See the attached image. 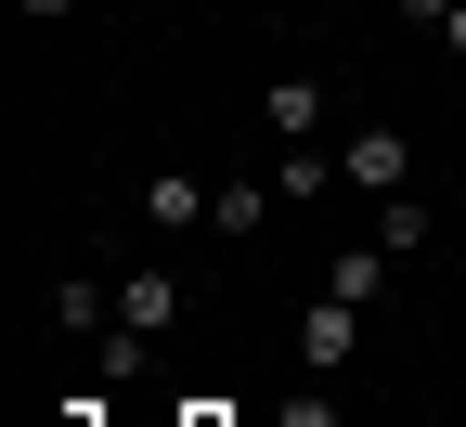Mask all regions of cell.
<instances>
[{
  "mask_svg": "<svg viewBox=\"0 0 466 427\" xmlns=\"http://www.w3.org/2000/svg\"><path fill=\"white\" fill-rule=\"evenodd\" d=\"M337 181L350 195H415V130H401V117H376V130H337Z\"/></svg>",
  "mask_w": 466,
  "mask_h": 427,
  "instance_id": "6da1fadb",
  "label": "cell"
},
{
  "mask_svg": "<svg viewBox=\"0 0 466 427\" xmlns=\"http://www.w3.org/2000/svg\"><path fill=\"white\" fill-rule=\"evenodd\" d=\"M324 104H337V91H324L311 66H272V78H259V130H272V143H324Z\"/></svg>",
  "mask_w": 466,
  "mask_h": 427,
  "instance_id": "7a4b0ae2",
  "label": "cell"
},
{
  "mask_svg": "<svg viewBox=\"0 0 466 427\" xmlns=\"http://www.w3.org/2000/svg\"><path fill=\"white\" fill-rule=\"evenodd\" d=\"M208 208H220V181H195V168H156L143 181V220L156 233H208Z\"/></svg>",
  "mask_w": 466,
  "mask_h": 427,
  "instance_id": "3957f363",
  "label": "cell"
},
{
  "mask_svg": "<svg viewBox=\"0 0 466 427\" xmlns=\"http://www.w3.org/2000/svg\"><path fill=\"white\" fill-rule=\"evenodd\" d=\"M52 324H66L78 350H91V337H116V285H104V272H66V285H52Z\"/></svg>",
  "mask_w": 466,
  "mask_h": 427,
  "instance_id": "277c9868",
  "label": "cell"
},
{
  "mask_svg": "<svg viewBox=\"0 0 466 427\" xmlns=\"http://www.w3.org/2000/svg\"><path fill=\"white\" fill-rule=\"evenodd\" d=\"M116 324H130V337H168V324H182V272H130V285H116Z\"/></svg>",
  "mask_w": 466,
  "mask_h": 427,
  "instance_id": "5b68a950",
  "label": "cell"
},
{
  "mask_svg": "<svg viewBox=\"0 0 466 427\" xmlns=\"http://www.w3.org/2000/svg\"><path fill=\"white\" fill-rule=\"evenodd\" d=\"M350 350H363V311H350V298H324V311L299 324V362H311V376H337Z\"/></svg>",
  "mask_w": 466,
  "mask_h": 427,
  "instance_id": "8992f818",
  "label": "cell"
},
{
  "mask_svg": "<svg viewBox=\"0 0 466 427\" xmlns=\"http://www.w3.org/2000/svg\"><path fill=\"white\" fill-rule=\"evenodd\" d=\"M401 259L376 247V233H363V247H337V272H324V298H350V311H376V285H389Z\"/></svg>",
  "mask_w": 466,
  "mask_h": 427,
  "instance_id": "52a82bcc",
  "label": "cell"
},
{
  "mask_svg": "<svg viewBox=\"0 0 466 427\" xmlns=\"http://www.w3.org/2000/svg\"><path fill=\"white\" fill-rule=\"evenodd\" d=\"M272 195H337V143H285L272 156Z\"/></svg>",
  "mask_w": 466,
  "mask_h": 427,
  "instance_id": "ba28073f",
  "label": "cell"
},
{
  "mask_svg": "<svg viewBox=\"0 0 466 427\" xmlns=\"http://www.w3.org/2000/svg\"><path fill=\"white\" fill-rule=\"evenodd\" d=\"M259 220H272V195H259V181H220V208H208V233H220V247H247Z\"/></svg>",
  "mask_w": 466,
  "mask_h": 427,
  "instance_id": "9c48e42d",
  "label": "cell"
},
{
  "mask_svg": "<svg viewBox=\"0 0 466 427\" xmlns=\"http://www.w3.org/2000/svg\"><path fill=\"white\" fill-rule=\"evenodd\" d=\"M376 247H389V259H415V247H428V208H415V195H389V208H376Z\"/></svg>",
  "mask_w": 466,
  "mask_h": 427,
  "instance_id": "30bf717a",
  "label": "cell"
},
{
  "mask_svg": "<svg viewBox=\"0 0 466 427\" xmlns=\"http://www.w3.org/2000/svg\"><path fill=\"white\" fill-rule=\"evenodd\" d=\"M14 14H26V26H66V14H78V0H14Z\"/></svg>",
  "mask_w": 466,
  "mask_h": 427,
  "instance_id": "8fae6325",
  "label": "cell"
},
{
  "mask_svg": "<svg viewBox=\"0 0 466 427\" xmlns=\"http://www.w3.org/2000/svg\"><path fill=\"white\" fill-rule=\"evenodd\" d=\"M195 427H220V414H195Z\"/></svg>",
  "mask_w": 466,
  "mask_h": 427,
  "instance_id": "7c38bea8",
  "label": "cell"
}]
</instances>
